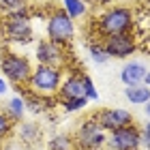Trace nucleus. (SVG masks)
I'll return each mask as SVG.
<instances>
[{
	"instance_id": "nucleus-1",
	"label": "nucleus",
	"mask_w": 150,
	"mask_h": 150,
	"mask_svg": "<svg viewBox=\"0 0 150 150\" xmlns=\"http://www.w3.org/2000/svg\"><path fill=\"white\" fill-rule=\"evenodd\" d=\"M133 26H135V15L129 6H110L97 19V30L99 35H103V39L133 32Z\"/></svg>"
},
{
	"instance_id": "nucleus-2",
	"label": "nucleus",
	"mask_w": 150,
	"mask_h": 150,
	"mask_svg": "<svg viewBox=\"0 0 150 150\" xmlns=\"http://www.w3.org/2000/svg\"><path fill=\"white\" fill-rule=\"evenodd\" d=\"M28 84L37 94H41V97L54 94V92H58L60 84H62V71H60L58 67L39 64L37 69H32V75L28 79Z\"/></svg>"
},
{
	"instance_id": "nucleus-3",
	"label": "nucleus",
	"mask_w": 150,
	"mask_h": 150,
	"mask_svg": "<svg viewBox=\"0 0 150 150\" xmlns=\"http://www.w3.org/2000/svg\"><path fill=\"white\" fill-rule=\"evenodd\" d=\"M0 71L11 84L19 86V84H28V79L32 75V64L22 54L6 52V54H2V60H0Z\"/></svg>"
},
{
	"instance_id": "nucleus-4",
	"label": "nucleus",
	"mask_w": 150,
	"mask_h": 150,
	"mask_svg": "<svg viewBox=\"0 0 150 150\" xmlns=\"http://www.w3.org/2000/svg\"><path fill=\"white\" fill-rule=\"evenodd\" d=\"M75 37V24L73 19L67 15L62 9L54 11L50 17H47V41L56 45H67L71 43Z\"/></svg>"
},
{
	"instance_id": "nucleus-5",
	"label": "nucleus",
	"mask_w": 150,
	"mask_h": 150,
	"mask_svg": "<svg viewBox=\"0 0 150 150\" xmlns=\"http://www.w3.org/2000/svg\"><path fill=\"white\" fill-rule=\"evenodd\" d=\"M105 144L110 146V150H139L142 148L139 129L129 125V127L116 129V131H110Z\"/></svg>"
},
{
	"instance_id": "nucleus-6",
	"label": "nucleus",
	"mask_w": 150,
	"mask_h": 150,
	"mask_svg": "<svg viewBox=\"0 0 150 150\" xmlns=\"http://www.w3.org/2000/svg\"><path fill=\"white\" fill-rule=\"evenodd\" d=\"M103 50L107 52L110 58H129L133 56L137 45H135V37L131 32L127 35H114V37H105L103 39Z\"/></svg>"
},
{
	"instance_id": "nucleus-7",
	"label": "nucleus",
	"mask_w": 150,
	"mask_h": 150,
	"mask_svg": "<svg viewBox=\"0 0 150 150\" xmlns=\"http://www.w3.org/2000/svg\"><path fill=\"white\" fill-rule=\"evenodd\" d=\"M2 32H4L6 41H11V43H30V39H32L30 17H13V15H9L2 24Z\"/></svg>"
},
{
	"instance_id": "nucleus-8",
	"label": "nucleus",
	"mask_w": 150,
	"mask_h": 150,
	"mask_svg": "<svg viewBox=\"0 0 150 150\" xmlns=\"http://www.w3.org/2000/svg\"><path fill=\"white\" fill-rule=\"evenodd\" d=\"M107 142L105 131L101 129L97 120H86L77 131V146L86 150H99Z\"/></svg>"
},
{
	"instance_id": "nucleus-9",
	"label": "nucleus",
	"mask_w": 150,
	"mask_h": 150,
	"mask_svg": "<svg viewBox=\"0 0 150 150\" xmlns=\"http://www.w3.org/2000/svg\"><path fill=\"white\" fill-rule=\"evenodd\" d=\"M94 120L101 125L103 131H116V129L133 125V114L129 110H122V107H107Z\"/></svg>"
},
{
	"instance_id": "nucleus-10",
	"label": "nucleus",
	"mask_w": 150,
	"mask_h": 150,
	"mask_svg": "<svg viewBox=\"0 0 150 150\" xmlns=\"http://www.w3.org/2000/svg\"><path fill=\"white\" fill-rule=\"evenodd\" d=\"M64 45H56L52 41H41L37 45V60L39 64H47V67H58L64 62Z\"/></svg>"
},
{
	"instance_id": "nucleus-11",
	"label": "nucleus",
	"mask_w": 150,
	"mask_h": 150,
	"mask_svg": "<svg viewBox=\"0 0 150 150\" xmlns=\"http://www.w3.org/2000/svg\"><path fill=\"white\" fill-rule=\"evenodd\" d=\"M146 73H148V69L142 62L131 60V62H127L125 67H122L120 79H122V84H125V86H139V84H144Z\"/></svg>"
},
{
	"instance_id": "nucleus-12",
	"label": "nucleus",
	"mask_w": 150,
	"mask_h": 150,
	"mask_svg": "<svg viewBox=\"0 0 150 150\" xmlns=\"http://www.w3.org/2000/svg\"><path fill=\"white\" fill-rule=\"evenodd\" d=\"M58 94H60V99H62V101L86 97V94H84V84H81V75H69V77L60 84Z\"/></svg>"
},
{
	"instance_id": "nucleus-13",
	"label": "nucleus",
	"mask_w": 150,
	"mask_h": 150,
	"mask_svg": "<svg viewBox=\"0 0 150 150\" xmlns=\"http://www.w3.org/2000/svg\"><path fill=\"white\" fill-rule=\"evenodd\" d=\"M125 99L131 105H146L150 101V88L146 84L139 86H125Z\"/></svg>"
},
{
	"instance_id": "nucleus-14",
	"label": "nucleus",
	"mask_w": 150,
	"mask_h": 150,
	"mask_svg": "<svg viewBox=\"0 0 150 150\" xmlns=\"http://www.w3.org/2000/svg\"><path fill=\"white\" fill-rule=\"evenodd\" d=\"M26 114V101L22 97H11L9 101H6V116L13 120H22Z\"/></svg>"
},
{
	"instance_id": "nucleus-15",
	"label": "nucleus",
	"mask_w": 150,
	"mask_h": 150,
	"mask_svg": "<svg viewBox=\"0 0 150 150\" xmlns=\"http://www.w3.org/2000/svg\"><path fill=\"white\" fill-rule=\"evenodd\" d=\"M62 11L71 19H77L81 15H86V2L84 0H62Z\"/></svg>"
},
{
	"instance_id": "nucleus-16",
	"label": "nucleus",
	"mask_w": 150,
	"mask_h": 150,
	"mask_svg": "<svg viewBox=\"0 0 150 150\" xmlns=\"http://www.w3.org/2000/svg\"><path fill=\"white\" fill-rule=\"evenodd\" d=\"M50 150H73V139L69 137V135H56V137L50 139V146H47Z\"/></svg>"
},
{
	"instance_id": "nucleus-17",
	"label": "nucleus",
	"mask_w": 150,
	"mask_h": 150,
	"mask_svg": "<svg viewBox=\"0 0 150 150\" xmlns=\"http://www.w3.org/2000/svg\"><path fill=\"white\" fill-rule=\"evenodd\" d=\"M88 52H90V58H92V62H97V64H105L107 60H110L107 52L103 50V45L90 43V45H88Z\"/></svg>"
},
{
	"instance_id": "nucleus-18",
	"label": "nucleus",
	"mask_w": 150,
	"mask_h": 150,
	"mask_svg": "<svg viewBox=\"0 0 150 150\" xmlns=\"http://www.w3.org/2000/svg\"><path fill=\"white\" fill-rule=\"evenodd\" d=\"M86 105H88V99H86V97L62 101V110H64V112H79V110H84Z\"/></svg>"
},
{
	"instance_id": "nucleus-19",
	"label": "nucleus",
	"mask_w": 150,
	"mask_h": 150,
	"mask_svg": "<svg viewBox=\"0 0 150 150\" xmlns=\"http://www.w3.org/2000/svg\"><path fill=\"white\" fill-rule=\"evenodd\" d=\"M81 84H84V94H86L88 101H97L99 99V92H97V88H94L92 79L88 77V75H81Z\"/></svg>"
},
{
	"instance_id": "nucleus-20",
	"label": "nucleus",
	"mask_w": 150,
	"mask_h": 150,
	"mask_svg": "<svg viewBox=\"0 0 150 150\" xmlns=\"http://www.w3.org/2000/svg\"><path fill=\"white\" fill-rule=\"evenodd\" d=\"M9 131H11V118L6 116V112L0 110V139L6 137V135H9Z\"/></svg>"
},
{
	"instance_id": "nucleus-21",
	"label": "nucleus",
	"mask_w": 150,
	"mask_h": 150,
	"mask_svg": "<svg viewBox=\"0 0 150 150\" xmlns=\"http://www.w3.org/2000/svg\"><path fill=\"white\" fill-rule=\"evenodd\" d=\"M37 125H24L22 127V137L26 142H30V139H37Z\"/></svg>"
},
{
	"instance_id": "nucleus-22",
	"label": "nucleus",
	"mask_w": 150,
	"mask_h": 150,
	"mask_svg": "<svg viewBox=\"0 0 150 150\" xmlns=\"http://www.w3.org/2000/svg\"><path fill=\"white\" fill-rule=\"evenodd\" d=\"M139 135H142V146H146V148L150 150V120L146 122L144 127H142V131H139Z\"/></svg>"
},
{
	"instance_id": "nucleus-23",
	"label": "nucleus",
	"mask_w": 150,
	"mask_h": 150,
	"mask_svg": "<svg viewBox=\"0 0 150 150\" xmlns=\"http://www.w3.org/2000/svg\"><path fill=\"white\" fill-rule=\"evenodd\" d=\"M19 4H24V0H0V6L6 9V11H13V9L19 6Z\"/></svg>"
},
{
	"instance_id": "nucleus-24",
	"label": "nucleus",
	"mask_w": 150,
	"mask_h": 150,
	"mask_svg": "<svg viewBox=\"0 0 150 150\" xmlns=\"http://www.w3.org/2000/svg\"><path fill=\"white\" fill-rule=\"evenodd\" d=\"M6 88H9V86H6V79L2 77V75H0V97H2V94L6 92Z\"/></svg>"
},
{
	"instance_id": "nucleus-25",
	"label": "nucleus",
	"mask_w": 150,
	"mask_h": 150,
	"mask_svg": "<svg viewBox=\"0 0 150 150\" xmlns=\"http://www.w3.org/2000/svg\"><path fill=\"white\" fill-rule=\"evenodd\" d=\"M144 84H146V86H148V88H150V71H148V73H146V77H144Z\"/></svg>"
},
{
	"instance_id": "nucleus-26",
	"label": "nucleus",
	"mask_w": 150,
	"mask_h": 150,
	"mask_svg": "<svg viewBox=\"0 0 150 150\" xmlns=\"http://www.w3.org/2000/svg\"><path fill=\"white\" fill-rule=\"evenodd\" d=\"M144 112H146V116H148V118H150V101H148V103L144 105Z\"/></svg>"
},
{
	"instance_id": "nucleus-27",
	"label": "nucleus",
	"mask_w": 150,
	"mask_h": 150,
	"mask_svg": "<svg viewBox=\"0 0 150 150\" xmlns=\"http://www.w3.org/2000/svg\"><path fill=\"white\" fill-rule=\"evenodd\" d=\"M94 2H99V4H110V2H114V0H94Z\"/></svg>"
},
{
	"instance_id": "nucleus-28",
	"label": "nucleus",
	"mask_w": 150,
	"mask_h": 150,
	"mask_svg": "<svg viewBox=\"0 0 150 150\" xmlns=\"http://www.w3.org/2000/svg\"><path fill=\"white\" fill-rule=\"evenodd\" d=\"M0 60H2V50H0Z\"/></svg>"
},
{
	"instance_id": "nucleus-29",
	"label": "nucleus",
	"mask_w": 150,
	"mask_h": 150,
	"mask_svg": "<svg viewBox=\"0 0 150 150\" xmlns=\"http://www.w3.org/2000/svg\"><path fill=\"white\" fill-rule=\"evenodd\" d=\"M148 4H150V0H148Z\"/></svg>"
}]
</instances>
